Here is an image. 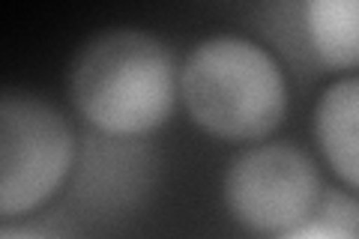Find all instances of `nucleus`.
<instances>
[{
	"mask_svg": "<svg viewBox=\"0 0 359 239\" xmlns=\"http://www.w3.org/2000/svg\"><path fill=\"white\" fill-rule=\"evenodd\" d=\"M311 129L332 174L359 191V75L339 78L323 90L314 105Z\"/></svg>",
	"mask_w": 359,
	"mask_h": 239,
	"instance_id": "5",
	"label": "nucleus"
},
{
	"mask_svg": "<svg viewBox=\"0 0 359 239\" xmlns=\"http://www.w3.org/2000/svg\"><path fill=\"white\" fill-rule=\"evenodd\" d=\"M320 198L314 162L290 144H257L240 153L222 177V200L233 221L257 233H285L311 219Z\"/></svg>",
	"mask_w": 359,
	"mask_h": 239,
	"instance_id": "4",
	"label": "nucleus"
},
{
	"mask_svg": "<svg viewBox=\"0 0 359 239\" xmlns=\"http://www.w3.org/2000/svg\"><path fill=\"white\" fill-rule=\"evenodd\" d=\"M75 162V135L66 117L25 90L0 96V212L6 221L48 203Z\"/></svg>",
	"mask_w": 359,
	"mask_h": 239,
	"instance_id": "3",
	"label": "nucleus"
},
{
	"mask_svg": "<svg viewBox=\"0 0 359 239\" xmlns=\"http://www.w3.org/2000/svg\"><path fill=\"white\" fill-rule=\"evenodd\" d=\"M0 239H48V236H42V233H36V231H27V227H4L0 231Z\"/></svg>",
	"mask_w": 359,
	"mask_h": 239,
	"instance_id": "8",
	"label": "nucleus"
},
{
	"mask_svg": "<svg viewBox=\"0 0 359 239\" xmlns=\"http://www.w3.org/2000/svg\"><path fill=\"white\" fill-rule=\"evenodd\" d=\"M180 99L210 138L255 144L282 126L287 78L261 42L219 33L201 39L180 66Z\"/></svg>",
	"mask_w": 359,
	"mask_h": 239,
	"instance_id": "2",
	"label": "nucleus"
},
{
	"mask_svg": "<svg viewBox=\"0 0 359 239\" xmlns=\"http://www.w3.org/2000/svg\"><path fill=\"white\" fill-rule=\"evenodd\" d=\"M276 239H359L351 227L341 224V221H332V219H309L290 231L278 233Z\"/></svg>",
	"mask_w": 359,
	"mask_h": 239,
	"instance_id": "7",
	"label": "nucleus"
},
{
	"mask_svg": "<svg viewBox=\"0 0 359 239\" xmlns=\"http://www.w3.org/2000/svg\"><path fill=\"white\" fill-rule=\"evenodd\" d=\"M75 111L108 138H141L165 126L180 99V69L168 45L138 27L90 36L69 66Z\"/></svg>",
	"mask_w": 359,
	"mask_h": 239,
	"instance_id": "1",
	"label": "nucleus"
},
{
	"mask_svg": "<svg viewBox=\"0 0 359 239\" xmlns=\"http://www.w3.org/2000/svg\"><path fill=\"white\" fill-rule=\"evenodd\" d=\"M302 30L314 57L335 72H359V0H309Z\"/></svg>",
	"mask_w": 359,
	"mask_h": 239,
	"instance_id": "6",
	"label": "nucleus"
}]
</instances>
